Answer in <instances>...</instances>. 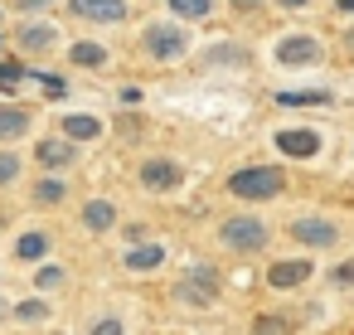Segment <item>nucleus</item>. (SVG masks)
<instances>
[{"mask_svg":"<svg viewBox=\"0 0 354 335\" xmlns=\"http://www.w3.org/2000/svg\"><path fill=\"white\" fill-rule=\"evenodd\" d=\"M281 190H286V175L277 165H248V170L228 175V194H238V199H272Z\"/></svg>","mask_w":354,"mask_h":335,"instance_id":"nucleus-1","label":"nucleus"},{"mask_svg":"<svg viewBox=\"0 0 354 335\" xmlns=\"http://www.w3.org/2000/svg\"><path fill=\"white\" fill-rule=\"evenodd\" d=\"M218 272L214 267H204V262H194L180 282H175V301H185V306H214L218 301Z\"/></svg>","mask_w":354,"mask_h":335,"instance_id":"nucleus-2","label":"nucleus"},{"mask_svg":"<svg viewBox=\"0 0 354 335\" xmlns=\"http://www.w3.org/2000/svg\"><path fill=\"white\" fill-rule=\"evenodd\" d=\"M218 238H223L233 253H262V248H267V224L252 219V214H238V219H223V224H218Z\"/></svg>","mask_w":354,"mask_h":335,"instance_id":"nucleus-3","label":"nucleus"},{"mask_svg":"<svg viewBox=\"0 0 354 335\" xmlns=\"http://www.w3.org/2000/svg\"><path fill=\"white\" fill-rule=\"evenodd\" d=\"M146 54L151 59H180L185 49H189V30H180V25H170V20H160V25H151L146 30Z\"/></svg>","mask_w":354,"mask_h":335,"instance_id":"nucleus-4","label":"nucleus"},{"mask_svg":"<svg viewBox=\"0 0 354 335\" xmlns=\"http://www.w3.org/2000/svg\"><path fill=\"white\" fill-rule=\"evenodd\" d=\"M277 64H286V69H315L320 64V44L310 35H286L277 44Z\"/></svg>","mask_w":354,"mask_h":335,"instance_id":"nucleus-5","label":"nucleus"},{"mask_svg":"<svg viewBox=\"0 0 354 335\" xmlns=\"http://www.w3.org/2000/svg\"><path fill=\"white\" fill-rule=\"evenodd\" d=\"M141 185L146 190H156V194H165V190H175V185H185V170H180V161H146L141 165Z\"/></svg>","mask_w":354,"mask_h":335,"instance_id":"nucleus-6","label":"nucleus"},{"mask_svg":"<svg viewBox=\"0 0 354 335\" xmlns=\"http://www.w3.org/2000/svg\"><path fill=\"white\" fill-rule=\"evenodd\" d=\"M291 238L306 243V248H330V243L339 238V228L325 224V219H296V224H291Z\"/></svg>","mask_w":354,"mask_h":335,"instance_id":"nucleus-7","label":"nucleus"},{"mask_svg":"<svg viewBox=\"0 0 354 335\" xmlns=\"http://www.w3.org/2000/svg\"><path fill=\"white\" fill-rule=\"evenodd\" d=\"M73 15H78V20L117 25V20H127V0H73Z\"/></svg>","mask_w":354,"mask_h":335,"instance_id":"nucleus-8","label":"nucleus"},{"mask_svg":"<svg viewBox=\"0 0 354 335\" xmlns=\"http://www.w3.org/2000/svg\"><path fill=\"white\" fill-rule=\"evenodd\" d=\"M306 277H310V262H306V257H286V262H272V267H267V287H277V291L301 287Z\"/></svg>","mask_w":354,"mask_h":335,"instance_id":"nucleus-9","label":"nucleus"},{"mask_svg":"<svg viewBox=\"0 0 354 335\" xmlns=\"http://www.w3.org/2000/svg\"><path fill=\"white\" fill-rule=\"evenodd\" d=\"M15 44H20L25 54H44V49L54 44V30H49L44 20H30V25H20V35H15Z\"/></svg>","mask_w":354,"mask_h":335,"instance_id":"nucleus-10","label":"nucleus"},{"mask_svg":"<svg viewBox=\"0 0 354 335\" xmlns=\"http://www.w3.org/2000/svg\"><path fill=\"white\" fill-rule=\"evenodd\" d=\"M277 146H281L286 156H301V161H310V156L320 151V136H315V132H277Z\"/></svg>","mask_w":354,"mask_h":335,"instance_id":"nucleus-11","label":"nucleus"},{"mask_svg":"<svg viewBox=\"0 0 354 335\" xmlns=\"http://www.w3.org/2000/svg\"><path fill=\"white\" fill-rule=\"evenodd\" d=\"M160 262H165V248H160V243H136V248L127 253V267H131V272H156Z\"/></svg>","mask_w":354,"mask_h":335,"instance_id":"nucleus-12","label":"nucleus"},{"mask_svg":"<svg viewBox=\"0 0 354 335\" xmlns=\"http://www.w3.org/2000/svg\"><path fill=\"white\" fill-rule=\"evenodd\" d=\"M83 224H88L93 233H107V228L117 224V209H112L107 199H88V204H83Z\"/></svg>","mask_w":354,"mask_h":335,"instance_id":"nucleus-13","label":"nucleus"},{"mask_svg":"<svg viewBox=\"0 0 354 335\" xmlns=\"http://www.w3.org/2000/svg\"><path fill=\"white\" fill-rule=\"evenodd\" d=\"M209 64H214V69H223V64H228V69H248L252 54H248L243 44H214V49H209Z\"/></svg>","mask_w":354,"mask_h":335,"instance_id":"nucleus-14","label":"nucleus"},{"mask_svg":"<svg viewBox=\"0 0 354 335\" xmlns=\"http://www.w3.org/2000/svg\"><path fill=\"white\" fill-rule=\"evenodd\" d=\"M64 136H68V141H97V136H102V122H97V117H73V112H68V117H64Z\"/></svg>","mask_w":354,"mask_h":335,"instance_id":"nucleus-15","label":"nucleus"},{"mask_svg":"<svg viewBox=\"0 0 354 335\" xmlns=\"http://www.w3.org/2000/svg\"><path fill=\"white\" fill-rule=\"evenodd\" d=\"M35 156H39V165H49V170L73 165V146H68V141H39V146H35Z\"/></svg>","mask_w":354,"mask_h":335,"instance_id":"nucleus-16","label":"nucleus"},{"mask_svg":"<svg viewBox=\"0 0 354 335\" xmlns=\"http://www.w3.org/2000/svg\"><path fill=\"white\" fill-rule=\"evenodd\" d=\"M30 132V112L20 107H0V141H20Z\"/></svg>","mask_w":354,"mask_h":335,"instance_id":"nucleus-17","label":"nucleus"},{"mask_svg":"<svg viewBox=\"0 0 354 335\" xmlns=\"http://www.w3.org/2000/svg\"><path fill=\"white\" fill-rule=\"evenodd\" d=\"M252 335H296V320L291 316H277V311H262L252 320Z\"/></svg>","mask_w":354,"mask_h":335,"instance_id":"nucleus-18","label":"nucleus"},{"mask_svg":"<svg viewBox=\"0 0 354 335\" xmlns=\"http://www.w3.org/2000/svg\"><path fill=\"white\" fill-rule=\"evenodd\" d=\"M68 64H73V69H102V64H107V49H102V44H73V49H68Z\"/></svg>","mask_w":354,"mask_h":335,"instance_id":"nucleus-19","label":"nucleus"},{"mask_svg":"<svg viewBox=\"0 0 354 335\" xmlns=\"http://www.w3.org/2000/svg\"><path fill=\"white\" fill-rule=\"evenodd\" d=\"M68 194V185L59 180V175H44V180H35V204H59Z\"/></svg>","mask_w":354,"mask_h":335,"instance_id":"nucleus-20","label":"nucleus"},{"mask_svg":"<svg viewBox=\"0 0 354 335\" xmlns=\"http://www.w3.org/2000/svg\"><path fill=\"white\" fill-rule=\"evenodd\" d=\"M15 253H20L25 262H39V257L49 253V233H25V238L15 243Z\"/></svg>","mask_w":354,"mask_h":335,"instance_id":"nucleus-21","label":"nucleus"},{"mask_svg":"<svg viewBox=\"0 0 354 335\" xmlns=\"http://www.w3.org/2000/svg\"><path fill=\"white\" fill-rule=\"evenodd\" d=\"M170 10L175 15H189V20H204L214 10V0H170Z\"/></svg>","mask_w":354,"mask_h":335,"instance_id":"nucleus-22","label":"nucleus"},{"mask_svg":"<svg viewBox=\"0 0 354 335\" xmlns=\"http://www.w3.org/2000/svg\"><path fill=\"white\" fill-rule=\"evenodd\" d=\"M112 132H117V136H127V141H141V132H146V127H141V117H117V122H112Z\"/></svg>","mask_w":354,"mask_h":335,"instance_id":"nucleus-23","label":"nucleus"},{"mask_svg":"<svg viewBox=\"0 0 354 335\" xmlns=\"http://www.w3.org/2000/svg\"><path fill=\"white\" fill-rule=\"evenodd\" d=\"M330 93H281L277 102H286V107H306V102H325Z\"/></svg>","mask_w":354,"mask_h":335,"instance_id":"nucleus-24","label":"nucleus"},{"mask_svg":"<svg viewBox=\"0 0 354 335\" xmlns=\"http://www.w3.org/2000/svg\"><path fill=\"white\" fill-rule=\"evenodd\" d=\"M15 175H20V161H15L10 151H0V185H10Z\"/></svg>","mask_w":354,"mask_h":335,"instance_id":"nucleus-25","label":"nucleus"},{"mask_svg":"<svg viewBox=\"0 0 354 335\" xmlns=\"http://www.w3.org/2000/svg\"><path fill=\"white\" fill-rule=\"evenodd\" d=\"M44 316H49L44 301H25V306H20V320H44Z\"/></svg>","mask_w":354,"mask_h":335,"instance_id":"nucleus-26","label":"nucleus"},{"mask_svg":"<svg viewBox=\"0 0 354 335\" xmlns=\"http://www.w3.org/2000/svg\"><path fill=\"white\" fill-rule=\"evenodd\" d=\"M88 335H122V320H117V316H102V320H97Z\"/></svg>","mask_w":354,"mask_h":335,"instance_id":"nucleus-27","label":"nucleus"},{"mask_svg":"<svg viewBox=\"0 0 354 335\" xmlns=\"http://www.w3.org/2000/svg\"><path fill=\"white\" fill-rule=\"evenodd\" d=\"M59 277H64V272H59V267H44V272H39V287H54V282H59Z\"/></svg>","mask_w":354,"mask_h":335,"instance_id":"nucleus-28","label":"nucleus"},{"mask_svg":"<svg viewBox=\"0 0 354 335\" xmlns=\"http://www.w3.org/2000/svg\"><path fill=\"white\" fill-rule=\"evenodd\" d=\"M339 54H344V59H354V30H344V39H339Z\"/></svg>","mask_w":354,"mask_h":335,"instance_id":"nucleus-29","label":"nucleus"},{"mask_svg":"<svg viewBox=\"0 0 354 335\" xmlns=\"http://www.w3.org/2000/svg\"><path fill=\"white\" fill-rule=\"evenodd\" d=\"M335 282L344 287V282H354V267H335Z\"/></svg>","mask_w":354,"mask_h":335,"instance_id":"nucleus-30","label":"nucleus"},{"mask_svg":"<svg viewBox=\"0 0 354 335\" xmlns=\"http://www.w3.org/2000/svg\"><path fill=\"white\" fill-rule=\"evenodd\" d=\"M15 6H20V10H44L49 0H15Z\"/></svg>","mask_w":354,"mask_h":335,"instance_id":"nucleus-31","label":"nucleus"},{"mask_svg":"<svg viewBox=\"0 0 354 335\" xmlns=\"http://www.w3.org/2000/svg\"><path fill=\"white\" fill-rule=\"evenodd\" d=\"M277 6H281V10H306L310 0H277Z\"/></svg>","mask_w":354,"mask_h":335,"instance_id":"nucleus-32","label":"nucleus"},{"mask_svg":"<svg viewBox=\"0 0 354 335\" xmlns=\"http://www.w3.org/2000/svg\"><path fill=\"white\" fill-rule=\"evenodd\" d=\"M233 6H238V10H252V6H257V0H233Z\"/></svg>","mask_w":354,"mask_h":335,"instance_id":"nucleus-33","label":"nucleus"},{"mask_svg":"<svg viewBox=\"0 0 354 335\" xmlns=\"http://www.w3.org/2000/svg\"><path fill=\"white\" fill-rule=\"evenodd\" d=\"M335 6H339V10H349V15H354V0H335Z\"/></svg>","mask_w":354,"mask_h":335,"instance_id":"nucleus-34","label":"nucleus"}]
</instances>
